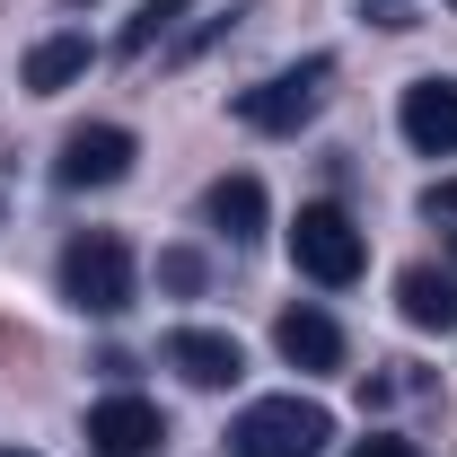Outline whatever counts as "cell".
<instances>
[{
	"label": "cell",
	"instance_id": "6da1fadb",
	"mask_svg": "<svg viewBox=\"0 0 457 457\" xmlns=\"http://www.w3.org/2000/svg\"><path fill=\"white\" fill-rule=\"evenodd\" d=\"M335 413L317 396H255L228 422V457H326Z\"/></svg>",
	"mask_w": 457,
	"mask_h": 457
},
{
	"label": "cell",
	"instance_id": "7a4b0ae2",
	"mask_svg": "<svg viewBox=\"0 0 457 457\" xmlns=\"http://www.w3.org/2000/svg\"><path fill=\"white\" fill-rule=\"evenodd\" d=\"M290 264L317 290H352L370 273V237H361V220H352L343 203H299V220H290Z\"/></svg>",
	"mask_w": 457,
	"mask_h": 457
},
{
	"label": "cell",
	"instance_id": "3957f363",
	"mask_svg": "<svg viewBox=\"0 0 457 457\" xmlns=\"http://www.w3.org/2000/svg\"><path fill=\"white\" fill-rule=\"evenodd\" d=\"M62 299L79 317H123L132 308V246L114 228H79L62 246Z\"/></svg>",
	"mask_w": 457,
	"mask_h": 457
},
{
	"label": "cell",
	"instance_id": "277c9868",
	"mask_svg": "<svg viewBox=\"0 0 457 457\" xmlns=\"http://www.w3.org/2000/svg\"><path fill=\"white\" fill-rule=\"evenodd\" d=\"M326 79H335V62H299V71H273V79H255V88H237V123L246 132H299V123H317L326 106Z\"/></svg>",
	"mask_w": 457,
	"mask_h": 457
},
{
	"label": "cell",
	"instance_id": "5b68a950",
	"mask_svg": "<svg viewBox=\"0 0 457 457\" xmlns=\"http://www.w3.org/2000/svg\"><path fill=\"white\" fill-rule=\"evenodd\" d=\"M54 176L71 185V194H88V185H123V176H132V132H123V123H79V132H62Z\"/></svg>",
	"mask_w": 457,
	"mask_h": 457
},
{
	"label": "cell",
	"instance_id": "8992f818",
	"mask_svg": "<svg viewBox=\"0 0 457 457\" xmlns=\"http://www.w3.org/2000/svg\"><path fill=\"white\" fill-rule=\"evenodd\" d=\"M88 449L97 457H150V449H168V413L150 396H106V404H88Z\"/></svg>",
	"mask_w": 457,
	"mask_h": 457
},
{
	"label": "cell",
	"instance_id": "52a82bcc",
	"mask_svg": "<svg viewBox=\"0 0 457 457\" xmlns=\"http://www.w3.org/2000/svg\"><path fill=\"white\" fill-rule=\"evenodd\" d=\"M159 352H168V370L185 378V387H237V378H246L237 335H212V326H176Z\"/></svg>",
	"mask_w": 457,
	"mask_h": 457
},
{
	"label": "cell",
	"instance_id": "ba28073f",
	"mask_svg": "<svg viewBox=\"0 0 457 457\" xmlns=\"http://www.w3.org/2000/svg\"><path fill=\"white\" fill-rule=\"evenodd\" d=\"M396 123H404V141L422 150V159H449L457 150V79H413L404 88V106H396Z\"/></svg>",
	"mask_w": 457,
	"mask_h": 457
},
{
	"label": "cell",
	"instance_id": "9c48e42d",
	"mask_svg": "<svg viewBox=\"0 0 457 457\" xmlns=\"http://www.w3.org/2000/svg\"><path fill=\"white\" fill-rule=\"evenodd\" d=\"M273 352H282L290 370L326 378V370H343V326L326 308H282V317H273Z\"/></svg>",
	"mask_w": 457,
	"mask_h": 457
},
{
	"label": "cell",
	"instance_id": "30bf717a",
	"mask_svg": "<svg viewBox=\"0 0 457 457\" xmlns=\"http://www.w3.org/2000/svg\"><path fill=\"white\" fill-rule=\"evenodd\" d=\"M396 308H404V326H422V335H457V273L404 264L396 273Z\"/></svg>",
	"mask_w": 457,
	"mask_h": 457
},
{
	"label": "cell",
	"instance_id": "8fae6325",
	"mask_svg": "<svg viewBox=\"0 0 457 457\" xmlns=\"http://www.w3.org/2000/svg\"><path fill=\"white\" fill-rule=\"evenodd\" d=\"M203 220L220 228L228 246H246V237H264V185H255V176H220V185L203 194Z\"/></svg>",
	"mask_w": 457,
	"mask_h": 457
},
{
	"label": "cell",
	"instance_id": "7c38bea8",
	"mask_svg": "<svg viewBox=\"0 0 457 457\" xmlns=\"http://www.w3.org/2000/svg\"><path fill=\"white\" fill-rule=\"evenodd\" d=\"M88 62H97V45H88L79 27H71V36H45V45L27 54V88H71Z\"/></svg>",
	"mask_w": 457,
	"mask_h": 457
},
{
	"label": "cell",
	"instance_id": "4fadbf2b",
	"mask_svg": "<svg viewBox=\"0 0 457 457\" xmlns=\"http://www.w3.org/2000/svg\"><path fill=\"white\" fill-rule=\"evenodd\" d=\"M185 9H194V0H141V9L123 18V36H114V54H123V62H141L150 45H168V36H176V18H185Z\"/></svg>",
	"mask_w": 457,
	"mask_h": 457
},
{
	"label": "cell",
	"instance_id": "5bb4252c",
	"mask_svg": "<svg viewBox=\"0 0 457 457\" xmlns=\"http://www.w3.org/2000/svg\"><path fill=\"white\" fill-rule=\"evenodd\" d=\"M422 220H431V228H440V237L457 246V176H440V185L422 194Z\"/></svg>",
	"mask_w": 457,
	"mask_h": 457
},
{
	"label": "cell",
	"instance_id": "9a60e30c",
	"mask_svg": "<svg viewBox=\"0 0 457 457\" xmlns=\"http://www.w3.org/2000/svg\"><path fill=\"white\" fill-rule=\"evenodd\" d=\"M159 282L168 290H203V255H194V246H168V255H159Z\"/></svg>",
	"mask_w": 457,
	"mask_h": 457
},
{
	"label": "cell",
	"instance_id": "2e32d148",
	"mask_svg": "<svg viewBox=\"0 0 457 457\" xmlns=\"http://www.w3.org/2000/svg\"><path fill=\"white\" fill-rule=\"evenodd\" d=\"M370 27H387V36H404V27H422V18H413V0H370Z\"/></svg>",
	"mask_w": 457,
	"mask_h": 457
},
{
	"label": "cell",
	"instance_id": "e0dca14e",
	"mask_svg": "<svg viewBox=\"0 0 457 457\" xmlns=\"http://www.w3.org/2000/svg\"><path fill=\"white\" fill-rule=\"evenodd\" d=\"M352 457H422V449L396 440V431H370V440H352Z\"/></svg>",
	"mask_w": 457,
	"mask_h": 457
},
{
	"label": "cell",
	"instance_id": "ac0fdd59",
	"mask_svg": "<svg viewBox=\"0 0 457 457\" xmlns=\"http://www.w3.org/2000/svg\"><path fill=\"white\" fill-rule=\"evenodd\" d=\"M0 457H27V449H0Z\"/></svg>",
	"mask_w": 457,
	"mask_h": 457
},
{
	"label": "cell",
	"instance_id": "d6986e66",
	"mask_svg": "<svg viewBox=\"0 0 457 457\" xmlns=\"http://www.w3.org/2000/svg\"><path fill=\"white\" fill-rule=\"evenodd\" d=\"M449 9H457V0H449Z\"/></svg>",
	"mask_w": 457,
	"mask_h": 457
}]
</instances>
